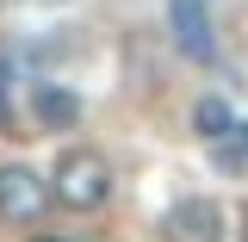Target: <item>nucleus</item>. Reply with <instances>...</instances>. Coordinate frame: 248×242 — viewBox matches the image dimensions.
<instances>
[{
	"instance_id": "obj_1",
	"label": "nucleus",
	"mask_w": 248,
	"mask_h": 242,
	"mask_svg": "<svg viewBox=\"0 0 248 242\" xmlns=\"http://www.w3.org/2000/svg\"><path fill=\"white\" fill-rule=\"evenodd\" d=\"M44 180H50V205H62V211H99L112 199L118 174H112V161L99 149H62Z\"/></svg>"
},
{
	"instance_id": "obj_2",
	"label": "nucleus",
	"mask_w": 248,
	"mask_h": 242,
	"mask_svg": "<svg viewBox=\"0 0 248 242\" xmlns=\"http://www.w3.org/2000/svg\"><path fill=\"white\" fill-rule=\"evenodd\" d=\"M230 236V217L211 193H186L161 211V242H223Z\"/></svg>"
},
{
	"instance_id": "obj_3",
	"label": "nucleus",
	"mask_w": 248,
	"mask_h": 242,
	"mask_svg": "<svg viewBox=\"0 0 248 242\" xmlns=\"http://www.w3.org/2000/svg\"><path fill=\"white\" fill-rule=\"evenodd\" d=\"M50 211V180L25 161H0V217L6 224H44Z\"/></svg>"
},
{
	"instance_id": "obj_4",
	"label": "nucleus",
	"mask_w": 248,
	"mask_h": 242,
	"mask_svg": "<svg viewBox=\"0 0 248 242\" xmlns=\"http://www.w3.org/2000/svg\"><path fill=\"white\" fill-rule=\"evenodd\" d=\"M168 25H174L180 56H192V62H211V56H217L211 19H205V6H199V0H174V6H168Z\"/></svg>"
},
{
	"instance_id": "obj_5",
	"label": "nucleus",
	"mask_w": 248,
	"mask_h": 242,
	"mask_svg": "<svg viewBox=\"0 0 248 242\" xmlns=\"http://www.w3.org/2000/svg\"><path fill=\"white\" fill-rule=\"evenodd\" d=\"M31 106H37V124H50V130H56V124H75V118H81V99H75L68 87H56V81H44Z\"/></svg>"
},
{
	"instance_id": "obj_6",
	"label": "nucleus",
	"mask_w": 248,
	"mask_h": 242,
	"mask_svg": "<svg viewBox=\"0 0 248 242\" xmlns=\"http://www.w3.org/2000/svg\"><path fill=\"white\" fill-rule=\"evenodd\" d=\"M192 130H199V137H211V143H223V137L236 130V118H230V106H223V99H199V106H192Z\"/></svg>"
},
{
	"instance_id": "obj_7",
	"label": "nucleus",
	"mask_w": 248,
	"mask_h": 242,
	"mask_svg": "<svg viewBox=\"0 0 248 242\" xmlns=\"http://www.w3.org/2000/svg\"><path fill=\"white\" fill-rule=\"evenodd\" d=\"M13 93H19V68H13V62L0 56V124L13 118Z\"/></svg>"
},
{
	"instance_id": "obj_8",
	"label": "nucleus",
	"mask_w": 248,
	"mask_h": 242,
	"mask_svg": "<svg viewBox=\"0 0 248 242\" xmlns=\"http://www.w3.org/2000/svg\"><path fill=\"white\" fill-rule=\"evenodd\" d=\"M230 137H236V155H230V161H248V124H236Z\"/></svg>"
},
{
	"instance_id": "obj_9",
	"label": "nucleus",
	"mask_w": 248,
	"mask_h": 242,
	"mask_svg": "<svg viewBox=\"0 0 248 242\" xmlns=\"http://www.w3.org/2000/svg\"><path fill=\"white\" fill-rule=\"evenodd\" d=\"M31 242H68V236H31Z\"/></svg>"
},
{
	"instance_id": "obj_10",
	"label": "nucleus",
	"mask_w": 248,
	"mask_h": 242,
	"mask_svg": "<svg viewBox=\"0 0 248 242\" xmlns=\"http://www.w3.org/2000/svg\"><path fill=\"white\" fill-rule=\"evenodd\" d=\"M242 242H248V211H242Z\"/></svg>"
}]
</instances>
